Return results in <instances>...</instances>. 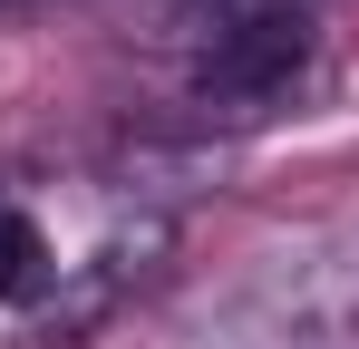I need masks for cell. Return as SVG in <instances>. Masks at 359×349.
Masks as SVG:
<instances>
[{
	"instance_id": "3957f363",
	"label": "cell",
	"mask_w": 359,
	"mask_h": 349,
	"mask_svg": "<svg viewBox=\"0 0 359 349\" xmlns=\"http://www.w3.org/2000/svg\"><path fill=\"white\" fill-rule=\"evenodd\" d=\"M262 20H320V0H126V39L175 68L214 58L224 39L262 29Z\"/></svg>"
},
{
	"instance_id": "277c9868",
	"label": "cell",
	"mask_w": 359,
	"mask_h": 349,
	"mask_svg": "<svg viewBox=\"0 0 359 349\" xmlns=\"http://www.w3.org/2000/svg\"><path fill=\"white\" fill-rule=\"evenodd\" d=\"M59 291V252H49V233L29 224L20 204H0V301L10 310H39Z\"/></svg>"
},
{
	"instance_id": "6da1fadb",
	"label": "cell",
	"mask_w": 359,
	"mask_h": 349,
	"mask_svg": "<svg viewBox=\"0 0 359 349\" xmlns=\"http://www.w3.org/2000/svg\"><path fill=\"white\" fill-rule=\"evenodd\" d=\"M330 88V58H320V20H262L224 39L214 58L184 68V97L214 126H272V116H301Z\"/></svg>"
},
{
	"instance_id": "5b68a950",
	"label": "cell",
	"mask_w": 359,
	"mask_h": 349,
	"mask_svg": "<svg viewBox=\"0 0 359 349\" xmlns=\"http://www.w3.org/2000/svg\"><path fill=\"white\" fill-rule=\"evenodd\" d=\"M0 10H49V0H0Z\"/></svg>"
},
{
	"instance_id": "7a4b0ae2",
	"label": "cell",
	"mask_w": 359,
	"mask_h": 349,
	"mask_svg": "<svg viewBox=\"0 0 359 349\" xmlns=\"http://www.w3.org/2000/svg\"><path fill=\"white\" fill-rule=\"evenodd\" d=\"M165 242H175L165 214H136V224H117L88 262H59V291L39 301V310H49V320H39V349H78L88 330H107V320H117V301L165 262Z\"/></svg>"
}]
</instances>
